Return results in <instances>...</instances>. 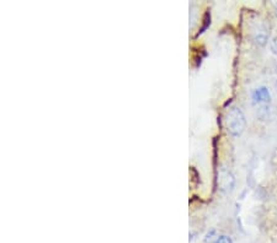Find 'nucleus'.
Segmentation results:
<instances>
[{"label": "nucleus", "mask_w": 277, "mask_h": 243, "mask_svg": "<svg viewBox=\"0 0 277 243\" xmlns=\"http://www.w3.org/2000/svg\"><path fill=\"white\" fill-rule=\"evenodd\" d=\"M225 127L232 137H240L246 128V118L239 107H230L225 115Z\"/></svg>", "instance_id": "obj_1"}, {"label": "nucleus", "mask_w": 277, "mask_h": 243, "mask_svg": "<svg viewBox=\"0 0 277 243\" xmlns=\"http://www.w3.org/2000/svg\"><path fill=\"white\" fill-rule=\"evenodd\" d=\"M218 187L223 193H232L236 187V178L230 171L221 169L218 173Z\"/></svg>", "instance_id": "obj_2"}, {"label": "nucleus", "mask_w": 277, "mask_h": 243, "mask_svg": "<svg viewBox=\"0 0 277 243\" xmlns=\"http://www.w3.org/2000/svg\"><path fill=\"white\" fill-rule=\"evenodd\" d=\"M271 100V94L270 90L266 86H260V88L252 90L251 91V102L257 106H265V104H269Z\"/></svg>", "instance_id": "obj_3"}, {"label": "nucleus", "mask_w": 277, "mask_h": 243, "mask_svg": "<svg viewBox=\"0 0 277 243\" xmlns=\"http://www.w3.org/2000/svg\"><path fill=\"white\" fill-rule=\"evenodd\" d=\"M252 40H254L258 46H266V43L269 42V30H267V27L264 25L259 26L254 31V34H252Z\"/></svg>", "instance_id": "obj_4"}, {"label": "nucleus", "mask_w": 277, "mask_h": 243, "mask_svg": "<svg viewBox=\"0 0 277 243\" xmlns=\"http://www.w3.org/2000/svg\"><path fill=\"white\" fill-rule=\"evenodd\" d=\"M210 25H211V13H210V11H206V14H204V16H203V25L200 29V31H198L197 36L203 34V32L206 31L207 29H209Z\"/></svg>", "instance_id": "obj_5"}, {"label": "nucleus", "mask_w": 277, "mask_h": 243, "mask_svg": "<svg viewBox=\"0 0 277 243\" xmlns=\"http://www.w3.org/2000/svg\"><path fill=\"white\" fill-rule=\"evenodd\" d=\"M212 243H233V239L227 235H221L218 236Z\"/></svg>", "instance_id": "obj_6"}, {"label": "nucleus", "mask_w": 277, "mask_h": 243, "mask_svg": "<svg viewBox=\"0 0 277 243\" xmlns=\"http://www.w3.org/2000/svg\"><path fill=\"white\" fill-rule=\"evenodd\" d=\"M270 49L273 54H277V37H273L270 41Z\"/></svg>", "instance_id": "obj_7"}]
</instances>
